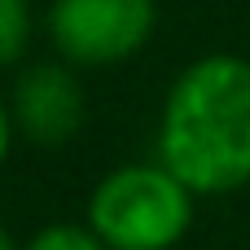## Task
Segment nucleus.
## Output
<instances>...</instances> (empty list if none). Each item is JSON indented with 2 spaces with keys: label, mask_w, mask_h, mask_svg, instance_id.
<instances>
[{
  "label": "nucleus",
  "mask_w": 250,
  "mask_h": 250,
  "mask_svg": "<svg viewBox=\"0 0 250 250\" xmlns=\"http://www.w3.org/2000/svg\"><path fill=\"white\" fill-rule=\"evenodd\" d=\"M158 163L193 198L250 185V57L207 53L176 75L158 119Z\"/></svg>",
  "instance_id": "nucleus-1"
},
{
  "label": "nucleus",
  "mask_w": 250,
  "mask_h": 250,
  "mask_svg": "<svg viewBox=\"0 0 250 250\" xmlns=\"http://www.w3.org/2000/svg\"><path fill=\"white\" fill-rule=\"evenodd\" d=\"M193 224V193L163 163L110 171L88 198V229L110 250H171Z\"/></svg>",
  "instance_id": "nucleus-2"
},
{
  "label": "nucleus",
  "mask_w": 250,
  "mask_h": 250,
  "mask_svg": "<svg viewBox=\"0 0 250 250\" xmlns=\"http://www.w3.org/2000/svg\"><path fill=\"white\" fill-rule=\"evenodd\" d=\"M158 4L154 0H53L48 35L66 62L79 66H114L145 48L154 35Z\"/></svg>",
  "instance_id": "nucleus-3"
},
{
  "label": "nucleus",
  "mask_w": 250,
  "mask_h": 250,
  "mask_svg": "<svg viewBox=\"0 0 250 250\" xmlns=\"http://www.w3.org/2000/svg\"><path fill=\"white\" fill-rule=\"evenodd\" d=\"M9 114L31 141L62 145L83 123V88L66 66L40 62V66L22 70V79L13 83V110Z\"/></svg>",
  "instance_id": "nucleus-4"
},
{
  "label": "nucleus",
  "mask_w": 250,
  "mask_h": 250,
  "mask_svg": "<svg viewBox=\"0 0 250 250\" xmlns=\"http://www.w3.org/2000/svg\"><path fill=\"white\" fill-rule=\"evenodd\" d=\"M31 40V9L26 0H0V66L18 62Z\"/></svg>",
  "instance_id": "nucleus-5"
},
{
  "label": "nucleus",
  "mask_w": 250,
  "mask_h": 250,
  "mask_svg": "<svg viewBox=\"0 0 250 250\" xmlns=\"http://www.w3.org/2000/svg\"><path fill=\"white\" fill-rule=\"evenodd\" d=\"M26 250H110L92 229H79V224H48L44 233H35V242Z\"/></svg>",
  "instance_id": "nucleus-6"
},
{
  "label": "nucleus",
  "mask_w": 250,
  "mask_h": 250,
  "mask_svg": "<svg viewBox=\"0 0 250 250\" xmlns=\"http://www.w3.org/2000/svg\"><path fill=\"white\" fill-rule=\"evenodd\" d=\"M9 136H13V114H9L4 101H0V163H4V154H9Z\"/></svg>",
  "instance_id": "nucleus-7"
},
{
  "label": "nucleus",
  "mask_w": 250,
  "mask_h": 250,
  "mask_svg": "<svg viewBox=\"0 0 250 250\" xmlns=\"http://www.w3.org/2000/svg\"><path fill=\"white\" fill-rule=\"evenodd\" d=\"M0 250H18V246H13V237H9L4 229H0Z\"/></svg>",
  "instance_id": "nucleus-8"
}]
</instances>
